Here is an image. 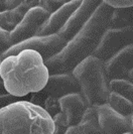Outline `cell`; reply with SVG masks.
<instances>
[{"instance_id":"cell-1","label":"cell","mask_w":133,"mask_h":134,"mask_svg":"<svg viewBox=\"0 0 133 134\" xmlns=\"http://www.w3.org/2000/svg\"><path fill=\"white\" fill-rule=\"evenodd\" d=\"M113 8L102 2L81 30L68 41L57 55L45 62L48 74H68L84 60L93 55L104 32L109 27Z\"/></svg>"},{"instance_id":"cell-2","label":"cell","mask_w":133,"mask_h":134,"mask_svg":"<svg viewBox=\"0 0 133 134\" xmlns=\"http://www.w3.org/2000/svg\"><path fill=\"white\" fill-rule=\"evenodd\" d=\"M48 76L41 57L29 49L7 57L0 64V78L4 89L18 98L41 91Z\"/></svg>"},{"instance_id":"cell-3","label":"cell","mask_w":133,"mask_h":134,"mask_svg":"<svg viewBox=\"0 0 133 134\" xmlns=\"http://www.w3.org/2000/svg\"><path fill=\"white\" fill-rule=\"evenodd\" d=\"M0 134H53V122L41 107L18 101L0 109Z\"/></svg>"},{"instance_id":"cell-4","label":"cell","mask_w":133,"mask_h":134,"mask_svg":"<svg viewBox=\"0 0 133 134\" xmlns=\"http://www.w3.org/2000/svg\"><path fill=\"white\" fill-rule=\"evenodd\" d=\"M72 74L80 85V94L88 107H98L108 103L111 89L105 63L91 55L75 68Z\"/></svg>"},{"instance_id":"cell-5","label":"cell","mask_w":133,"mask_h":134,"mask_svg":"<svg viewBox=\"0 0 133 134\" xmlns=\"http://www.w3.org/2000/svg\"><path fill=\"white\" fill-rule=\"evenodd\" d=\"M68 41L59 34H52L46 36H33L29 40L11 47L1 57V60L10 55H15L22 51H33L40 54L43 62L57 55L66 47Z\"/></svg>"},{"instance_id":"cell-6","label":"cell","mask_w":133,"mask_h":134,"mask_svg":"<svg viewBox=\"0 0 133 134\" xmlns=\"http://www.w3.org/2000/svg\"><path fill=\"white\" fill-rule=\"evenodd\" d=\"M133 44V27L108 28L104 32L93 57L107 63L114 55Z\"/></svg>"},{"instance_id":"cell-7","label":"cell","mask_w":133,"mask_h":134,"mask_svg":"<svg viewBox=\"0 0 133 134\" xmlns=\"http://www.w3.org/2000/svg\"><path fill=\"white\" fill-rule=\"evenodd\" d=\"M80 92V85L72 73L49 75L45 88L37 93H33L34 96L30 102L42 108L41 105H43V102L47 97L60 99L66 95Z\"/></svg>"},{"instance_id":"cell-8","label":"cell","mask_w":133,"mask_h":134,"mask_svg":"<svg viewBox=\"0 0 133 134\" xmlns=\"http://www.w3.org/2000/svg\"><path fill=\"white\" fill-rule=\"evenodd\" d=\"M49 15L51 14L47 11L40 6L31 8L24 15L19 24L10 32V40L12 44H18L35 36Z\"/></svg>"},{"instance_id":"cell-9","label":"cell","mask_w":133,"mask_h":134,"mask_svg":"<svg viewBox=\"0 0 133 134\" xmlns=\"http://www.w3.org/2000/svg\"><path fill=\"white\" fill-rule=\"evenodd\" d=\"M102 2L103 0H82L80 6L75 10L58 34L66 41L71 40L89 21Z\"/></svg>"},{"instance_id":"cell-10","label":"cell","mask_w":133,"mask_h":134,"mask_svg":"<svg viewBox=\"0 0 133 134\" xmlns=\"http://www.w3.org/2000/svg\"><path fill=\"white\" fill-rule=\"evenodd\" d=\"M98 121L102 134L131 133V119L116 113L107 104L98 106Z\"/></svg>"},{"instance_id":"cell-11","label":"cell","mask_w":133,"mask_h":134,"mask_svg":"<svg viewBox=\"0 0 133 134\" xmlns=\"http://www.w3.org/2000/svg\"><path fill=\"white\" fill-rule=\"evenodd\" d=\"M81 2L82 0H72L68 3H65L56 12L49 15V17L40 27L35 36H46L58 34L66 23V21L70 19L75 10L80 6Z\"/></svg>"},{"instance_id":"cell-12","label":"cell","mask_w":133,"mask_h":134,"mask_svg":"<svg viewBox=\"0 0 133 134\" xmlns=\"http://www.w3.org/2000/svg\"><path fill=\"white\" fill-rule=\"evenodd\" d=\"M133 69V44L125 47L105 63L109 80H127L128 73Z\"/></svg>"},{"instance_id":"cell-13","label":"cell","mask_w":133,"mask_h":134,"mask_svg":"<svg viewBox=\"0 0 133 134\" xmlns=\"http://www.w3.org/2000/svg\"><path fill=\"white\" fill-rule=\"evenodd\" d=\"M60 112L66 116L69 126H77L82 121L83 115L88 108L80 93L66 95L60 99Z\"/></svg>"},{"instance_id":"cell-14","label":"cell","mask_w":133,"mask_h":134,"mask_svg":"<svg viewBox=\"0 0 133 134\" xmlns=\"http://www.w3.org/2000/svg\"><path fill=\"white\" fill-rule=\"evenodd\" d=\"M32 7L29 4L21 2L19 6L12 10H6L0 12V28L11 32L15 27L19 24V22L24 17V15L31 9Z\"/></svg>"},{"instance_id":"cell-15","label":"cell","mask_w":133,"mask_h":134,"mask_svg":"<svg viewBox=\"0 0 133 134\" xmlns=\"http://www.w3.org/2000/svg\"><path fill=\"white\" fill-rule=\"evenodd\" d=\"M133 27V6L113 8L108 28Z\"/></svg>"},{"instance_id":"cell-16","label":"cell","mask_w":133,"mask_h":134,"mask_svg":"<svg viewBox=\"0 0 133 134\" xmlns=\"http://www.w3.org/2000/svg\"><path fill=\"white\" fill-rule=\"evenodd\" d=\"M107 105L119 115L131 119L133 115V103L125 99L124 97L111 92L108 98Z\"/></svg>"},{"instance_id":"cell-17","label":"cell","mask_w":133,"mask_h":134,"mask_svg":"<svg viewBox=\"0 0 133 134\" xmlns=\"http://www.w3.org/2000/svg\"><path fill=\"white\" fill-rule=\"evenodd\" d=\"M111 92L124 97L133 103V84L128 80H112L110 81Z\"/></svg>"},{"instance_id":"cell-18","label":"cell","mask_w":133,"mask_h":134,"mask_svg":"<svg viewBox=\"0 0 133 134\" xmlns=\"http://www.w3.org/2000/svg\"><path fill=\"white\" fill-rule=\"evenodd\" d=\"M42 109L49 115L53 119L57 114L60 113V99L53 98V97H47L43 102Z\"/></svg>"},{"instance_id":"cell-19","label":"cell","mask_w":133,"mask_h":134,"mask_svg":"<svg viewBox=\"0 0 133 134\" xmlns=\"http://www.w3.org/2000/svg\"><path fill=\"white\" fill-rule=\"evenodd\" d=\"M53 134H66L68 128L70 127L66 122V116L62 112L57 114L53 118Z\"/></svg>"},{"instance_id":"cell-20","label":"cell","mask_w":133,"mask_h":134,"mask_svg":"<svg viewBox=\"0 0 133 134\" xmlns=\"http://www.w3.org/2000/svg\"><path fill=\"white\" fill-rule=\"evenodd\" d=\"M64 4V0H38V6L45 9L49 14L56 12Z\"/></svg>"},{"instance_id":"cell-21","label":"cell","mask_w":133,"mask_h":134,"mask_svg":"<svg viewBox=\"0 0 133 134\" xmlns=\"http://www.w3.org/2000/svg\"><path fill=\"white\" fill-rule=\"evenodd\" d=\"M11 47H13L10 40V32L0 28V59Z\"/></svg>"},{"instance_id":"cell-22","label":"cell","mask_w":133,"mask_h":134,"mask_svg":"<svg viewBox=\"0 0 133 134\" xmlns=\"http://www.w3.org/2000/svg\"><path fill=\"white\" fill-rule=\"evenodd\" d=\"M78 127L80 129L81 134H102L99 125L98 124H93L91 122L81 121V123L78 125Z\"/></svg>"},{"instance_id":"cell-23","label":"cell","mask_w":133,"mask_h":134,"mask_svg":"<svg viewBox=\"0 0 133 134\" xmlns=\"http://www.w3.org/2000/svg\"><path fill=\"white\" fill-rule=\"evenodd\" d=\"M103 2L112 8H124L133 6V0H103Z\"/></svg>"},{"instance_id":"cell-24","label":"cell","mask_w":133,"mask_h":134,"mask_svg":"<svg viewBox=\"0 0 133 134\" xmlns=\"http://www.w3.org/2000/svg\"><path fill=\"white\" fill-rule=\"evenodd\" d=\"M17 98L18 97H14L12 95L8 94V93L0 95V109L6 107L10 104H13L15 102H18Z\"/></svg>"},{"instance_id":"cell-25","label":"cell","mask_w":133,"mask_h":134,"mask_svg":"<svg viewBox=\"0 0 133 134\" xmlns=\"http://www.w3.org/2000/svg\"><path fill=\"white\" fill-rule=\"evenodd\" d=\"M21 0H5V4H6L7 10H12L17 6H19L21 4Z\"/></svg>"},{"instance_id":"cell-26","label":"cell","mask_w":133,"mask_h":134,"mask_svg":"<svg viewBox=\"0 0 133 134\" xmlns=\"http://www.w3.org/2000/svg\"><path fill=\"white\" fill-rule=\"evenodd\" d=\"M66 134H81V132L78 125H77V126H71V127L68 128Z\"/></svg>"},{"instance_id":"cell-27","label":"cell","mask_w":133,"mask_h":134,"mask_svg":"<svg viewBox=\"0 0 133 134\" xmlns=\"http://www.w3.org/2000/svg\"><path fill=\"white\" fill-rule=\"evenodd\" d=\"M21 1H22V2H24V3L29 4L32 8L33 7L38 6V0H21Z\"/></svg>"},{"instance_id":"cell-28","label":"cell","mask_w":133,"mask_h":134,"mask_svg":"<svg viewBox=\"0 0 133 134\" xmlns=\"http://www.w3.org/2000/svg\"><path fill=\"white\" fill-rule=\"evenodd\" d=\"M6 4H5V0H0V12L6 11Z\"/></svg>"},{"instance_id":"cell-29","label":"cell","mask_w":133,"mask_h":134,"mask_svg":"<svg viewBox=\"0 0 133 134\" xmlns=\"http://www.w3.org/2000/svg\"><path fill=\"white\" fill-rule=\"evenodd\" d=\"M127 80L129 81V82H131L133 84V69L128 73V77H127Z\"/></svg>"},{"instance_id":"cell-30","label":"cell","mask_w":133,"mask_h":134,"mask_svg":"<svg viewBox=\"0 0 133 134\" xmlns=\"http://www.w3.org/2000/svg\"><path fill=\"white\" fill-rule=\"evenodd\" d=\"M6 90L4 89V86H3V84H2V82H0V95L2 94H6Z\"/></svg>"},{"instance_id":"cell-31","label":"cell","mask_w":133,"mask_h":134,"mask_svg":"<svg viewBox=\"0 0 133 134\" xmlns=\"http://www.w3.org/2000/svg\"><path fill=\"white\" fill-rule=\"evenodd\" d=\"M131 133L133 134V115H132V117H131Z\"/></svg>"},{"instance_id":"cell-32","label":"cell","mask_w":133,"mask_h":134,"mask_svg":"<svg viewBox=\"0 0 133 134\" xmlns=\"http://www.w3.org/2000/svg\"><path fill=\"white\" fill-rule=\"evenodd\" d=\"M1 60H1V59H0V64H1ZM0 82H1V78H0Z\"/></svg>"},{"instance_id":"cell-33","label":"cell","mask_w":133,"mask_h":134,"mask_svg":"<svg viewBox=\"0 0 133 134\" xmlns=\"http://www.w3.org/2000/svg\"><path fill=\"white\" fill-rule=\"evenodd\" d=\"M124 134H132V133H130V132H128V133H124Z\"/></svg>"}]
</instances>
